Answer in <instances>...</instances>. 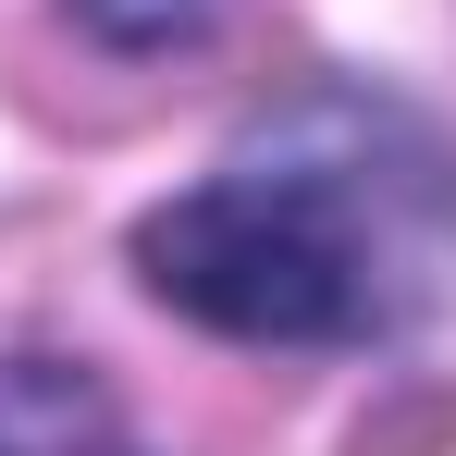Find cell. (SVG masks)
Segmentation results:
<instances>
[{
	"instance_id": "6da1fadb",
	"label": "cell",
	"mask_w": 456,
	"mask_h": 456,
	"mask_svg": "<svg viewBox=\"0 0 456 456\" xmlns=\"http://www.w3.org/2000/svg\"><path fill=\"white\" fill-rule=\"evenodd\" d=\"M444 210H456L444 160L395 111L321 99L247 136L185 198H160L136 223V272L160 308L234 346H370L419 308Z\"/></svg>"
},
{
	"instance_id": "7a4b0ae2",
	"label": "cell",
	"mask_w": 456,
	"mask_h": 456,
	"mask_svg": "<svg viewBox=\"0 0 456 456\" xmlns=\"http://www.w3.org/2000/svg\"><path fill=\"white\" fill-rule=\"evenodd\" d=\"M99 444V395L50 358H0V456H86Z\"/></svg>"
},
{
	"instance_id": "3957f363",
	"label": "cell",
	"mask_w": 456,
	"mask_h": 456,
	"mask_svg": "<svg viewBox=\"0 0 456 456\" xmlns=\"http://www.w3.org/2000/svg\"><path fill=\"white\" fill-rule=\"evenodd\" d=\"M234 0H75V25L99 50H185V37H210Z\"/></svg>"
}]
</instances>
